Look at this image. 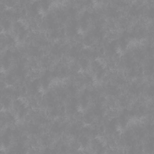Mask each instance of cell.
<instances>
[{"instance_id": "6da1fadb", "label": "cell", "mask_w": 154, "mask_h": 154, "mask_svg": "<svg viewBox=\"0 0 154 154\" xmlns=\"http://www.w3.org/2000/svg\"><path fill=\"white\" fill-rule=\"evenodd\" d=\"M128 31L131 41H140L148 38V27L143 20L136 23Z\"/></svg>"}, {"instance_id": "7a4b0ae2", "label": "cell", "mask_w": 154, "mask_h": 154, "mask_svg": "<svg viewBox=\"0 0 154 154\" xmlns=\"http://www.w3.org/2000/svg\"><path fill=\"white\" fill-rule=\"evenodd\" d=\"M12 31L17 41L21 42H26L30 33L28 27L21 20L14 22Z\"/></svg>"}, {"instance_id": "3957f363", "label": "cell", "mask_w": 154, "mask_h": 154, "mask_svg": "<svg viewBox=\"0 0 154 154\" xmlns=\"http://www.w3.org/2000/svg\"><path fill=\"white\" fill-rule=\"evenodd\" d=\"M17 118L15 114L9 111H1V130L7 126L12 127L16 125Z\"/></svg>"}, {"instance_id": "277c9868", "label": "cell", "mask_w": 154, "mask_h": 154, "mask_svg": "<svg viewBox=\"0 0 154 154\" xmlns=\"http://www.w3.org/2000/svg\"><path fill=\"white\" fill-rule=\"evenodd\" d=\"M17 40L13 34L6 33L1 34V51L7 49H14L17 45Z\"/></svg>"}, {"instance_id": "5b68a950", "label": "cell", "mask_w": 154, "mask_h": 154, "mask_svg": "<svg viewBox=\"0 0 154 154\" xmlns=\"http://www.w3.org/2000/svg\"><path fill=\"white\" fill-rule=\"evenodd\" d=\"M77 19L80 31L86 32L91 28L92 24L90 19V10L85 9L80 13Z\"/></svg>"}, {"instance_id": "8992f818", "label": "cell", "mask_w": 154, "mask_h": 154, "mask_svg": "<svg viewBox=\"0 0 154 154\" xmlns=\"http://www.w3.org/2000/svg\"><path fill=\"white\" fill-rule=\"evenodd\" d=\"M67 37L73 40V42L80 34L79 24L78 19H69L65 27Z\"/></svg>"}, {"instance_id": "52a82bcc", "label": "cell", "mask_w": 154, "mask_h": 154, "mask_svg": "<svg viewBox=\"0 0 154 154\" xmlns=\"http://www.w3.org/2000/svg\"><path fill=\"white\" fill-rule=\"evenodd\" d=\"M12 131V127L9 126L1 130V146L3 149L7 150L12 146L13 142Z\"/></svg>"}, {"instance_id": "ba28073f", "label": "cell", "mask_w": 154, "mask_h": 154, "mask_svg": "<svg viewBox=\"0 0 154 154\" xmlns=\"http://www.w3.org/2000/svg\"><path fill=\"white\" fill-rule=\"evenodd\" d=\"M103 10L104 16L108 19L116 21L123 16L122 11L117 8L112 3L107 4L105 7L103 8Z\"/></svg>"}, {"instance_id": "9c48e42d", "label": "cell", "mask_w": 154, "mask_h": 154, "mask_svg": "<svg viewBox=\"0 0 154 154\" xmlns=\"http://www.w3.org/2000/svg\"><path fill=\"white\" fill-rule=\"evenodd\" d=\"M13 63L12 49H7L3 51L1 57V67L3 71L10 70Z\"/></svg>"}, {"instance_id": "30bf717a", "label": "cell", "mask_w": 154, "mask_h": 154, "mask_svg": "<svg viewBox=\"0 0 154 154\" xmlns=\"http://www.w3.org/2000/svg\"><path fill=\"white\" fill-rule=\"evenodd\" d=\"M117 40L119 51L124 53L126 51L130 46V42L131 41L129 38L128 30L122 31L118 35Z\"/></svg>"}, {"instance_id": "8fae6325", "label": "cell", "mask_w": 154, "mask_h": 154, "mask_svg": "<svg viewBox=\"0 0 154 154\" xmlns=\"http://www.w3.org/2000/svg\"><path fill=\"white\" fill-rule=\"evenodd\" d=\"M39 78L41 89L46 91L50 88L53 81L50 69L44 70L43 72L41 73Z\"/></svg>"}, {"instance_id": "7c38bea8", "label": "cell", "mask_w": 154, "mask_h": 154, "mask_svg": "<svg viewBox=\"0 0 154 154\" xmlns=\"http://www.w3.org/2000/svg\"><path fill=\"white\" fill-rule=\"evenodd\" d=\"M27 55L31 58L39 59L46 54V51L33 44H28L26 47Z\"/></svg>"}, {"instance_id": "4fadbf2b", "label": "cell", "mask_w": 154, "mask_h": 154, "mask_svg": "<svg viewBox=\"0 0 154 154\" xmlns=\"http://www.w3.org/2000/svg\"><path fill=\"white\" fill-rule=\"evenodd\" d=\"M28 13L27 18L35 19L41 14L39 1H29L26 7Z\"/></svg>"}, {"instance_id": "5bb4252c", "label": "cell", "mask_w": 154, "mask_h": 154, "mask_svg": "<svg viewBox=\"0 0 154 154\" xmlns=\"http://www.w3.org/2000/svg\"><path fill=\"white\" fill-rule=\"evenodd\" d=\"M53 11L60 26H64V25L67 24L69 19L66 12L65 8L58 7Z\"/></svg>"}, {"instance_id": "9a60e30c", "label": "cell", "mask_w": 154, "mask_h": 154, "mask_svg": "<svg viewBox=\"0 0 154 154\" xmlns=\"http://www.w3.org/2000/svg\"><path fill=\"white\" fill-rule=\"evenodd\" d=\"M135 60L139 64L141 65L144 63L147 58L143 47L135 46L130 50Z\"/></svg>"}, {"instance_id": "2e32d148", "label": "cell", "mask_w": 154, "mask_h": 154, "mask_svg": "<svg viewBox=\"0 0 154 154\" xmlns=\"http://www.w3.org/2000/svg\"><path fill=\"white\" fill-rule=\"evenodd\" d=\"M40 145L43 148L51 147L53 145L54 137L50 133L46 132L41 135L39 137Z\"/></svg>"}, {"instance_id": "e0dca14e", "label": "cell", "mask_w": 154, "mask_h": 154, "mask_svg": "<svg viewBox=\"0 0 154 154\" xmlns=\"http://www.w3.org/2000/svg\"><path fill=\"white\" fill-rule=\"evenodd\" d=\"M132 20L127 16H122L116 20L117 28L122 31H127L130 28Z\"/></svg>"}, {"instance_id": "ac0fdd59", "label": "cell", "mask_w": 154, "mask_h": 154, "mask_svg": "<svg viewBox=\"0 0 154 154\" xmlns=\"http://www.w3.org/2000/svg\"><path fill=\"white\" fill-rule=\"evenodd\" d=\"M71 2L64 8L66 12L69 19H77L80 14V10L73 1Z\"/></svg>"}, {"instance_id": "d6986e66", "label": "cell", "mask_w": 154, "mask_h": 154, "mask_svg": "<svg viewBox=\"0 0 154 154\" xmlns=\"http://www.w3.org/2000/svg\"><path fill=\"white\" fill-rule=\"evenodd\" d=\"M55 60L49 55L45 54L38 59L40 67L43 70L50 69Z\"/></svg>"}, {"instance_id": "ffe728a7", "label": "cell", "mask_w": 154, "mask_h": 154, "mask_svg": "<svg viewBox=\"0 0 154 154\" xmlns=\"http://www.w3.org/2000/svg\"><path fill=\"white\" fill-rule=\"evenodd\" d=\"M82 42L84 46L87 48H92L96 43L94 38L88 31L82 35Z\"/></svg>"}, {"instance_id": "44dd1931", "label": "cell", "mask_w": 154, "mask_h": 154, "mask_svg": "<svg viewBox=\"0 0 154 154\" xmlns=\"http://www.w3.org/2000/svg\"><path fill=\"white\" fill-rule=\"evenodd\" d=\"M12 99L10 97L5 96H1V108L3 110L8 111L10 109L12 108Z\"/></svg>"}, {"instance_id": "7402d4cb", "label": "cell", "mask_w": 154, "mask_h": 154, "mask_svg": "<svg viewBox=\"0 0 154 154\" xmlns=\"http://www.w3.org/2000/svg\"><path fill=\"white\" fill-rule=\"evenodd\" d=\"M1 31L6 33H9L12 30L13 22L10 19L1 18Z\"/></svg>"}, {"instance_id": "603a6c76", "label": "cell", "mask_w": 154, "mask_h": 154, "mask_svg": "<svg viewBox=\"0 0 154 154\" xmlns=\"http://www.w3.org/2000/svg\"><path fill=\"white\" fill-rule=\"evenodd\" d=\"M76 61L79 66L81 71L86 72L90 68L91 62L89 59L85 57H80Z\"/></svg>"}, {"instance_id": "cb8c5ba5", "label": "cell", "mask_w": 154, "mask_h": 154, "mask_svg": "<svg viewBox=\"0 0 154 154\" xmlns=\"http://www.w3.org/2000/svg\"><path fill=\"white\" fill-rule=\"evenodd\" d=\"M59 106H56L48 109L47 115L51 119H56L59 118L60 115Z\"/></svg>"}, {"instance_id": "d4e9b609", "label": "cell", "mask_w": 154, "mask_h": 154, "mask_svg": "<svg viewBox=\"0 0 154 154\" xmlns=\"http://www.w3.org/2000/svg\"><path fill=\"white\" fill-rule=\"evenodd\" d=\"M46 36L50 41H55L60 39V28L48 31Z\"/></svg>"}, {"instance_id": "484cf974", "label": "cell", "mask_w": 154, "mask_h": 154, "mask_svg": "<svg viewBox=\"0 0 154 154\" xmlns=\"http://www.w3.org/2000/svg\"><path fill=\"white\" fill-rule=\"evenodd\" d=\"M41 12L47 13L49 12L53 5V1H40Z\"/></svg>"}, {"instance_id": "4316f807", "label": "cell", "mask_w": 154, "mask_h": 154, "mask_svg": "<svg viewBox=\"0 0 154 154\" xmlns=\"http://www.w3.org/2000/svg\"><path fill=\"white\" fill-rule=\"evenodd\" d=\"M144 16L148 20L152 21L154 17V8L153 5L150 4L147 5V7L144 12Z\"/></svg>"}, {"instance_id": "83f0119b", "label": "cell", "mask_w": 154, "mask_h": 154, "mask_svg": "<svg viewBox=\"0 0 154 154\" xmlns=\"http://www.w3.org/2000/svg\"><path fill=\"white\" fill-rule=\"evenodd\" d=\"M147 58L153 57V47L152 43H149L143 47Z\"/></svg>"}, {"instance_id": "f1b7e54d", "label": "cell", "mask_w": 154, "mask_h": 154, "mask_svg": "<svg viewBox=\"0 0 154 154\" xmlns=\"http://www.w3.org/2000/svg\"><path fill=\"white\" fill-rule=\"evenodd\" d=\"M7 8L9 9H14L17 6L18 1H12V0H7L4 1Z\"/></svg>"}]
</instances>
